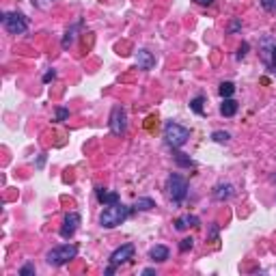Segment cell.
<instances>
[{
    "label": "cell",
    "mask_w": 276,
    "mask_h": 276,
    "mask_svg": "<svg viewBox=\"0 0 276 276\" xmlns=\"http://www.w3.org/2000/svg\"><path fill=\"white\" fill-rule=\"evenodd\" d=\"M129 216V207L123 203H112V205H106V209L99 216V224L104 229H114L119 224H123Z\"/></svg>",
    "instance_id": "6da1fadb"
},
{
    "label": "cell",
    "mask_w": 276,
    "mask_h": 276,
    "mask_svg": "<svg viewBox=\"0 0 276 276\" xmlns=\"http://www.w3.org/2000/svg\"><path fill=\"white\" fill-rule=\"evenodd\" d=\"M188 138H190V129L184 128V125L173 123V121H168L164 125V140H166L168 147H173V149L184 147L188 143Z\"/></svg>",
    "instance_id": "7a4b0ae2"
},
{
    "label": "cell",
    "mask_w": 276,
    "mask_h": 276,
    "mask_svg": "<svg viewBox=\"0 0 276 276\" xmlns=\"http://www.w3.org/2000/svg\"><path fill=\"white\" fill-rule=\"evenodd\" d=\"M78 255V246H74V244H63V246H56V248H52L48 253V263L50 265H65V263H69L74 257Z\"/></svg>",
    "instance_id": "3957f363"
},
{
    "label": "cell",
    "mask_w": 276,
    "mask_h": 276,
    "mask_svg": "<svg viewBox=\"0 0 276 276\" xmlns=\"http://www.w3.org/2000/svg\"><path fill=\"white\" fill-rule=\"evenodd\" d=\"M166 190H168L170 199H173V203H182V201L188 197V182H185L182 175L173 173L166 182Z\"/></svg>",
    "instance_id": "277c9868"
},
{
    "label": "cell",
    "mask_w": 276,
    "mask_h": 276,
    "mask_svg": "<svg viewBox=\"0 0 276 276\" xmlns=\"http://www.w3.org/2000/svg\"><path fill=\"white\" fill-rule=\"evenodd\" d=\"M2 24L11 35H24L28 31V22L22 13H4L2 16Z\"/></svg>",
    "instance_id": "5b68a950"
},
{
    "label": "cell",
    "mask_w": 276,
    "mask_h": 276,
    "mask_svg": "<svg viewBox=\"0 0 276 276\" xmlns=\"http://www.w3.org/2000/svg\"><path fill=\"white\" fill-rule=\"evenodd\" d=\"M110 129L117 136L125 134V129H128V114H125V110L121 106H117L112 110V114H110Z\"/></svg>",
    "instance_id": "8992f818"
},
{
    "label": "cell",
    "mask_w": 276,
    "mask_h": 276,
    "mask_svg": "<svg viewBox=\"0 0 276 276\" xmlns=\"http://www.w3.org/2000/svg\"><path fill=\"white\" fill-rule=\"evenodd\" d=\"M80 224H82V216H80L78 212H69L67 216H65V220H63L61 238H63V239H69V238H72V235L78 231Z\"/></svg>",
    "instance_id": "52a82bcc"
},
{
    "label": "cell",
    "mask_w": 276,
    "mask_h": 276,
    "mask_svg": "<svg viewBox=\"0 0 276 276\" xmlns=\"http://www.w3.org/2000/svg\"><path fill=\"white\" fill-rule=\"evenodd\" d=\"M134 257V244H123L110 255V263L112 265H121V263H128L129 259Z\"/></svg>",
    "instance_id": "ba28073f"
},
{
    "label": "cell",
    "mask_w": 276,
    "mask_h": 276,
    "mask_svg": "<svg viewBox=\"0 0 276 276\" xmlns=\"http://www.w3.org/2000/svg\"><path fill=\"white\" fill-rule=\"evenodd\" d=\"M136 65H138V69L149 72V69L155 67V56L149 52V50H138L136 52Z\"/></svg>",
    "instance_id": "9c48e42d"
},
{
    "label": "cell",
    "mask_w": 276,
    "mask_h": 276,
    "mask_svg": "<svg viewBox=\"0 0 276 276\" xmlns=\"http://www.w3.org/2000/svg\"><path fill=\"white\" fill-rule=\"evenodd\" d=\"M235 194V188L231 184H218L214 188V199L216 201H227V199H231Z\"/></svg>",
    "instance_id": "30bf717a"
},
{
    "label": "cell",
    "mask_w": 276,
    "mask_h": 276,
    "mask_svg": "<svg viewBox=\"0 0 276 276\" xmlns=\"http://www.w3.org/2000/svg\"><path fill=\"white\" fill-rule=\"evenodd\" d=\"M197 224H199V218L197 216H192V214H184V216H179V218L175 220V229L177 231H185L190 227H197Z\"/></svg>",
    "instance_id": "8fae6325"
},
{
    "label": "cell",
    "mask_w": 276,
    "mask_h": 276,
    "mask_svg": "<svg viewBox=\"0 0 276 276\" xmlns=\"http://www.w3.org/2000/svg\"><path fill=\"white\" fill-rule=\"evenodd\" d=\"M95 194H97V201H99L102 205L119 203V194H117V192H106L104 188H97V190H95Z\"/></svg>",
    "instance_id": "7c38bea8"
},
{
    "label": "cell",
    "mask_w": 276,
    "mask_h": 276,
    "mask_svg": "<svg viewBox=\"0 0 276 276\" xmlns=\"http://www.w3.org/2000/svg\"><path fill=\"white\" fill-rule=\"evenodd\" d=\"M149 259L151 261H158V263H162V261L168 259V248L166 246H153L151 250H149Z\"/></svg>",
    "instance_id": "4fadbf2b"
},
{
    "label": "cell",
    "mask_w": 276,
    "mask_h": 276,
    "mask_svg": "<svg viewBox=\"0 0 276 276\" xmlns=\"http://www.w3.org/2000/svg\"><path fill=\"white\" fill-rule=\"evenodd\" d=\"M235 112H238V102L231 97H224V102L220 104V114L222 117H233Z\"/></svg>",
    "instance_id": "5bb4252c"
},
{
    "label": "cell",
    "mask_w": 276,
    "mask_h": 276,
    "mask_svg": "<svg viewBox=\"0 0 276 276\" xmlns=\"http://www.w3.org/2000/svg\"><path fill=\"white\" fill-rule=\"evenodd\" d=\"M80 26H82V22H78L76 26H74V28H69V31L65 33V37H63V43H61V46H63V50H67V48H69V46H72V43H74V39H76V31H78Z\"/></svg>",
    "instance_id": "9a60e30c"
},
{
    "label": "cell",
    "mask_w": 276,
    "mask_h": 276,
    "mask_svg": "<svg viewBox=\"0 0 276 276\" xmlns=\"http://www.w3.org/2000/svg\"><path fill=\"white\" fill-rule=\"evenodd\" d=\"M153 207H155V203H153V199H149V197H143L134 203V209H140V212H149V209H153Z\"/></svg>",
    "instance_id": "2e32d148"
},
{
    "label": "cell",
    "mask_w": 276,
    "mask_h": 276,
    "mask_svg": "<svg viewBox=\"0 0 276 276\" xmlns=\"http://www.w3.org/2000/svg\"><path fill=\"white\" fill-rule=\"evenodd\" d=\"M218 93H220V97H231V95H233L235 93V84L233 82H222V84H220V87H218Z\"/></svg>",
    "instance_id": "e0dca14e"
},
{
    "label": "cell",
    "mask_w": 276,
    "mask_h": 276,
    "mask_svg": "<svg viewBox=\"0 0 276 276\" xmlns=\"http://www.w3.org/2000/svg\"><path fill=\"white\" fill-rule=\"evenodd\" d=\"M190 108H192L197 114H205V110H203V95H199V97H194L192 102H190Z\"/></svg>",
    "instance_id": "ac0fdd59"
},
{
    "label": "cell",
    "mask_w": 276,
    "mask_h": 276,
    "mask_svg": "<svg viewBox=\"0 0 276 276\" xmlns=\"http://www.w3.org/2000/svg\"><path fill=\"white\" fill-rule=\"evenodd\" d=\"M175 162H177L179 166H194V162H192V160H190V158H185L184 153H177V155H175Z\"/></svg>",
    "instance_id": "d6986e66"
},
{
    "label": "cell",
    "mask_w": 276,
    "mask_h": 276,
    "mask_svg": "<svg viewBox=\"0 0 276 276\" xmlns=\"http://www.w3.org/2000/svg\"><path fill=\"white\" fill-rule=\"evenodd\" d=\"M212 138L216 140V143H227L231 136H229V132H214V134H212Z\"/></svg>",
    "instance_id": "ffe728a7"
},
{
    "label": "cell",
    "mask_w": 276,
    "mask_h": 276,
    "mask_svg": "<svg viewBox=\"0 0 276 276\" xmlns=\"http://www.w3.org/2000/svg\"><path fill=\"white\" fill-rule=\"evenodd\" d=\"M33 4L37 9H50L54 4V0H33Z\"/></svg>",
    "instance_id": "44dd1931"
},
{
    "label": "cell",
    "mask_w": 276,
    "mask_h": 276,
    "mask_svg": "<svg viewBox=\"0 0 276 276\" xmlns=\"http://www.w3.org/2000/svg\"><path fill=\"white\" fill-rule=\"evenodd\" d=\"M192 246H194V239L192 238H185V239H182V244H179V250L185 253V250H190Z\"/></svg>",
    "instance_id": "7402d4cb"
},
{
    "label": "cell",
    "mask_w": 276,
    "mask_h": 276,
    "mask_svg": "<svg viewBox=\"0 0 276 276\" xmlns=\"http://www.w3.org/2000/svg\"><path fill=\"white\" fill-rule=\"evenodd\" d=\"M35 274V265L33 263H26L24 268H19V276H31Z\"/></svg>",
    "instance_id": "603a6c76"
},
{
    "label": "cell",
    "mask_w": 276,
    "mask_h": 276,
    "mask_svg": "<svg viewBox=\"0 0 276 276\" xmlns=\"http://www.w3.org/2000/svg\"><path fill=\"white\" fill-rule=\"evenodd\" d=\"M69 117V110L67 108H56V121H65Z\"/></svg>",
    "instance_id": "cb8c5ba5"
},
{
    "label": "cell",
    "mask_w": 276,
    "mask_h": 276,
    "mask_svg": "<svg viewBox=\"0 0 276 276\" xmlns=\"http://www.w3.org/2000/svg\"><path fill=\"white\" fill-rule=\"evenodd\" d=\"M261 4H263L265 11H272V9L276 7V0H261Z\"/></svg>",
    "instance_id": "d4e9b609"
},
{
    "label": "cell",
    "mask_w": 276,
    "mask_h": 276,
    "mask_svg": "<svg viewBox=\"0 0 276 276\" xmlns=\"http://www.w3.org/2000/svg\"><path fill=\"white\" fill-rule=\"evenodd\" d=\"M246 52H248V43H242V46H239V50H238V58H244Z\"/></svg>",
    "instance_id": "484cf974"
},
{
    "label": "cell",
    "mask_w": 276,
    "mask_h": 276,
    "mask_svg": "<svg viewBox=\"0 0 276 276\" xmlns=\"http://www.w3.org/2000/svg\"><path fill=\"white\" fill-rule=\"evenodd\" d=\"M54 78H56V72H54V69H50L46 76H43V82H50V80H54Z\"/></svg>",
    "instance_id": "4316f807"
},
{
    "label": "cell",
    "mask_w": 276,
    "mask_h": 276,
    "mask_svg": "<svg viewBox=\"0 0 276 276\" xmlns=\"http://www.w3.org/2000/svg\"><path fill=\"white\" fill-rule=\"evenodd\" d=\"M270 65H274L276 67V43L272 46V58H270Z\"/></svg>",
    "instance_id": "83f0119b"
},
{
    "label": "cell",
    "mask_w": 276,
    "mask_h": 276,
    "mask_svg": "<svg viewBox=\"0 0 276 276\" xmlns=\"http://www.w3.org/2000/svg\"><path fill=\"white\" fill-rule=\"evenodd\" d=\"M197 4H201V7H209V4L214 2V0H194Z\"/></svg>",
    "instance_id": "f1b7e54d"
},
{
    "label": "cell",
    "mask_w": 276,
    "mask_h": 276,
    "mask_svg": "<svg viewBox=\"0 0 276 276\" xmlns=\"http://www.w3.org/2000/svg\"><path fill=\"white\" fill-rule=\"evenodd\" d=\"M239 26H242V24H239V22H233V24H231V33H235Z\"/></svg>",
    "instance_id": "f546056e"
},
{
    "label": "cell",
    "mask_w": 276,
    "mask_h": 276,
    "mask_svg": "<svg viewBox=\"0 0 276 276\" xmlns=\"http://www.w3.org/2000/svg\"><path fill=\"white\" fill-rule=\"evenodd\" d=\"M114 268H117V265H112V263H110V268L106 270V274H108V276H110V274H114Z\"/></svg>",
    "instance_id": "4dcf8cb0"
},
{
    "label": "cell",
    "mask_w": 276,
    "mask_h": 276,
    "mask_svg": "<svg viewBox=\"0 0 276 276\" xmlns=\"http://www.w3.org/2000/svg\"><path fill=\"white\" fill-rule=\"evenodd\" d=\"M43 162H46V155H41V158L37 160V166H43Z\"/></svg>",
    "instance_id": "1f68e13d"
}]
</instances>
